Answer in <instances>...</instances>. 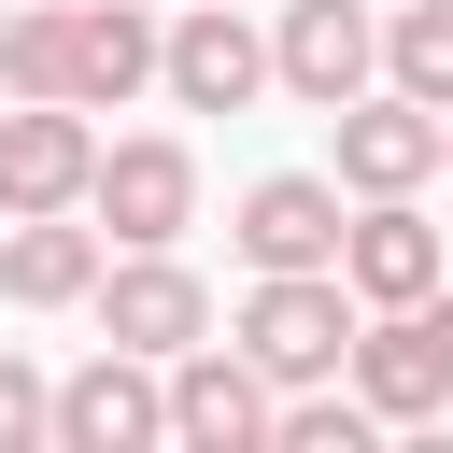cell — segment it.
I'll return each mask as SVG.
<instances>
[{
  "label": "cell",
  "instance_id": "6da1fadb",
  "mask_svg": "<svg viewBox=\"0 0 453 453\" xmlns=\"http://www.w3.org/2000/svg\"><path fill=\"white\" fill-rule=\"evenodd\" d=\"M283 396L297 382H340L354 368V283L340 269H255V297H241V326H226Z\"/></svg>",
  "mask_w": 453,
  "mask_h": 453
},
{
  "label": "cell",
  "instance_id": "7a4b0ae2",
  "mask_svg": "<svg viewBox=\"0 0 453 453\" xmlns=\"http://www.w3.org/2000/svg\"><path fill=\"white\" fill-rule=\"evenodd\" d=\"M354 396H368L382 425H439V411H453V297H439V283L396 297L382 326H354Z\"/></svg>",
  "mask_w": 453,
  "mask_h": 453
},
{
  "label": "cell",
  "instance_id": "3957f363",
  "mask_svg": "<svg viewBox=\"0 0 453 453\" xmlns=\"http://www.w3.org/2000/svg\"><path fill=\"white\" fill-rule=\"evenodd\" d=\"M156 439H170V382H156V354L99 340V368L57 382V453H156Z\"/></svg>",
  "mask_w": 453,
  "mask_h": 453
},
{
  "label": "cell",
  "instance_id": "277c9868",
  "mask_svg": "<svg viewBox=\"0 0 453 453\" xmlns=\"http://www.w3.org/2000/svg\"><path fill=\"white\" fill-rule=\"evenodd\" d=\"M283 425V396H269V368L241 354V340H184L170 354V439H198V453H255Z\"/></svg>",
  "mask_w": 453,
  "mask_h": 453
},
{
  "label": "cell",
  "instance_id": "5b68a950",
  "mask_svg": "<svg viewBox=\"0 0 453 453\" xmlns=\"http://www.w3.org/2000/svg\"><path fill=\"white\" fill-rule=\"evenodd\" d=\"M85 184H99L85 99H28V113H0V212H71Z\"/></svg>",
  "mask_w": 453,
  "mask_h": 453
},
{
  "label": "cell",
  "instance_id": "8992f818",
  "mask_svg": "<svg viewBox=\"0 0 453 453\" xmlns=\"http://www.w3.org/2000/svg\"><path fill=\"white\" fill-rule=\"evenodd\" d=\"M439 156H453V127H439L411 85H396V99H340V184H354V198H411Z\"/></svg>",
  "mask_w": 453,
  "mask_h": 453
},
{
  "label": "cell",
  "instance_id": "52a82bcc",
  "mask_svg": "<svg viewBox=\"0 0 453 453\" xmlns=\"http://www.w3.org/2000/svg\"><path fill=\"white\" fill-rule=\"evenodd\" d=\"M99 326L127 340V354H184V340H212V297H198V269H170V241H142L127 269H99Z\"/></svg>",
  "mask_w": 453,
  "mask_h": 453
},
{
  "label": "cell",
  "instance_id": "ba28073f",
  "mask_svg": "<svg viewBox=\"0 0 453 453\" xmlns=\"http://www.w3.org/2000/svg\"><path fill=\"white\" fill-rule=\"evenodd\" d=\"M156 71H170V99H184V113H241V99L269 85V42L241 28V0H198V14L156 42Z\"/></svg>",
  "mask_w": 453,
  "mask_h": 453
},
{
  "label": "cell",
  "instance_id": "9c48e42d",
  "mask_svg": "<svg viewBox=\"0 0 453 453\" xmlns=\"http://www.w3.org/2000/svg\"><path fill=\"white\" fill-rule=\"evenodd\" d=\"M85 198H99V226H113L127 255H142V241H184V212H198V156H184V142H113Z\"/></svg>",
  "mask_w": 453,
  "mask_h": 453
},
{
  "label": "cell",
  "instance_id": "30bf717a",
  "mask_svg": "<svg viewBox=\"0 0 453 453\" xmlns=\"http://www.w3.org/2000/svg\"><path fill=\"white\" fill-rule=\"evenodd\" d=\"M368 57H382V42H368V14H354V0H283V42H269V71H283L311 113L368 99Z\"/></svg>",
  "mask_w": 453,
  "mask_h": 453
},
{
  "label": "cell",
  "instance_id": "8fae6325",
  "mask_svg": "<svg viewBox=\"0 0 453 453\" xmlns=\"http://www.w3.org/2000/svg\"><path fill=\"white\" fill-rule=\"evenodd\" d=\"M241 255H255V269H340V184L269 170V184L241 198Z\"/></svg>",
  "mask_w": 453,
  "mask_h": 453
},
{
  "label": "cell",
  "instance_id": "7c38bea8",
  "mask_svg": "<svg viewBox=\"0 0 453 453\" xmlns=\"http://www.w3.org/2000/svg\"><path fill=\"white\" fill-rule=\"evenodd\" d=\"M0 297H28V311L99 297V226H71V212H0Z\"/></svg>",
  "mask_w": 453,
  "mask_h": 453
},
{
  "label": "cell",
  "instance_id": "4fadbf2b",
  "mask_svg": "<svg viewBox=\"0 0 453 453\" xmlns=\"http://www.w3.org/2000/svg\"><path fill=\"white\" fill-rule=\"evenodd\" d=\"M340 283H354V297H382V311H396V297H425V283H439V226H425L411 198H368V212L340 226Z\"/></svg>",
  "mask_w": 453,
  "mask_h": 453
},
{
  "label": "cell",
  "instance_id": "5bb4252c",
  "mask_svg": "<svg viewBox=\"0 0 453 453\" xmlns=\"http://www.w3.org/2000/svg\"><path fill=\"white\" fill-rule=\"evenodd\" d=\"M127 85H156V28H142L127 0H71V99L99 113V99H127Z\"/></svg>",
  "mask_w": 453,
  "mask_h": 453
},
{
  "label": "cell",
  "instance_id": "9a60e30c",
  "mask_svg": "<svg viewBox=\"0 0 453 453\" xmlns=\"http://www.w3.org/2000/svg\"><path fill=\"white\" fill-rule=\"evenodd\" d=\"M0 85L14 99H71V0H14L0 14Z\"/></svg>",
  "mask_w": 453,
  "mask_h": 453
},
{
  "label": "cell",
  "instance_id": "2e32d148",
  "mask_svg": "<svg viewBox=\"0 0 453 453\" xmlns=\"http://www.w3.org/2000/svg\"><path fill=\"white\" fill-rule=\"evenodd\" d=\"M368 425H382L368 396H326V382H297V396H283V425H269V453H368Z\"/></svg>",
  "mask_w": 453,
  "mask_h": 453
},
{
  "label": "cell",
  "instance_id": "e0dca14e",
  "mask_svg": "<svg viewBox=\"0 0 453 453\" xmlns=\"http://www.w3.org/2000/svg\"><path fill=\"white\" fill-rule=\"evenodd\" d=\"M382 57H396V85H411V99H425V113H453V0H411V14H396V42H382Z\"/></svg>",
  "mask_w": 453,
  "mask_h": 453
},
{
  "label": "cell",
  "instance_id": "ac0fdd59",
  "mask_svg": "<svg viewBox=\"0 0 453 453\" xmlns=\"http://www.w3.org/2000/svg\"><path fill=\"white\" fill-rule=\"evenodd\" d=\"M28 439H57V382L0 340V453H28Z\"/></svg>",
  "mask_w": 453,
  "mask_h": 453
},
{
  "label": "cell",
  "instance_id": "d6986e66",
  "mask_svg": "<svg viewBox=\"0 0 453 453\" xmlns=\"http://www.w3.org/2000/svg\"><path fill=\"white\" fill-rule=\"evenodd\" d=\"M439 127H453V113H439Z\"/></svg>",
  "mask_w": 453,
  "mask_h": 453
}]
</instances>
